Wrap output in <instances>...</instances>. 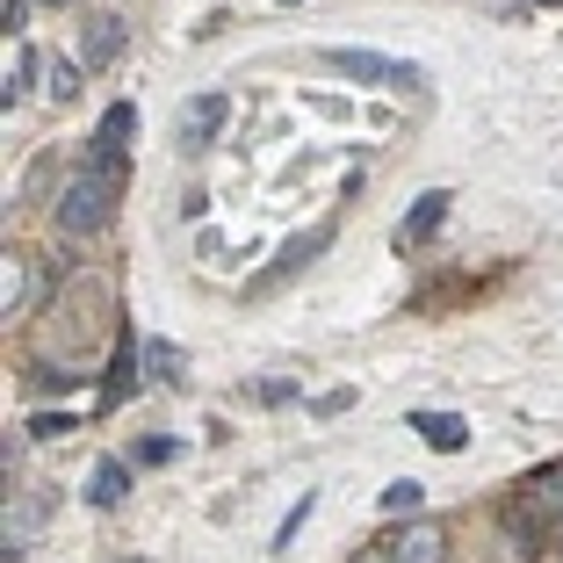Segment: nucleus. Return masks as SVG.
Returning a JSON list of instances; mask_svg holds the SVG:
<instances>
[{"label": "nucleus", "instance_id": "12", "mask_svg": "<svg viewBox=\"0 0 563 563\" xmlns=\"http://www.w3.org/2000/svg\"><path fill=\"white\" fill-rule=\"evenodd\" d=\"M441 217H448V188H427V196L405 210V232L398 239H405V246H419L427 232H441Z\"/></svg>", "mask_w": 563, "mask_h": 563}, {"label": "nucleus", "instance_id": "7", "mask_svg": "<svg viewBox=\"0 0 563 563\" xmlns=\"http://www.w3.org/2000/svg\"><path fill=\"white\" fill-rule=\"evenodd\" d=\"M224 109H232L224 95H196V101L181 109V145H188V152H202L217 131H224Z\"/></svg>", "mask_w": 563, "mask_h": 563}, {"label": "nucleus", "instance_id": "9", "mask_svg": "<svg viewBox=\"0 0 563 563\" xmlns=\"http://www.w3.org/2000/svg\"><path fill=\"white\" fill-rule=\"evenodd\" d=\"M325 66H332V73H347V80H368V87H376V80H398V73H405V66H390L383 51H347V44L325 51Z\"/></svg>", "mask_w": 563, "mask_h": 563}, {"label": "nucleus", "instance_id": "14", "mask_svg": "<svg viewBox=\"0 0 563 563\" xmlns=\"http://www.w3.org/2000/svg\"><path fill=\"white\" fill-rule=\"evenodd\" d=\"M181 347H166V340H145V376L152 383H181Z\"/></svg>", "mask_w": 563, "mask_h": 563}, {"label": "nucleus", "instance_id": "23", "mask_svg": "<svg viewBox=\"0 0 563 563\" xmlns=\"http://www.w3.org/2000/svg\"><path fill=\"white\" fill-rule=\"evenodd\" d=\"M44 8H66V0H44Z\"/></svg>", "mask_w": 563, "mask_h": 563}, {"label": "nucleus", "instance_id": "5", "mask_svg": "<svg viewBox=\"0 0 563 563\" xmlns=\"http://www.w3.org/2000/svg\"><path fill=\"white\" fill-rule=\"evenodd\" d=\"M514 506H520V520H563V463L534 470V477L514 492Z\"/></svg>", "mask_w": 563, "mask_h": 563}, {"label": "nucleus", "instance_id": "16", "mask_svg": "<svg viewBox=\"0 0 563 563\" xmlns=\"http://www.w3.org/2000/svg\"><path fill=\"white\" fill-rule=\"evenodd\" d=\"M325 239H332V232H303V239H289V246H282V261H275V267H267V275H275V282H282V275H289V267H303V261H311V253H318V246H325Z\"/></svg>", "mask_w": 563, "mask_h": 563}, {"label": "nucleus", "instance_id": "4", "mask_svg": "<svg viewBox=\"0 0 563 563\" xmlns=\"http://www.w3.org/2000/svg\"><path fill=\"white\" fill-rule=\"evenodd\" d=\"M117 58H123V15H109V8H101V15L80 22V66L101 73V66H117Z\"/></svg>", "mask_w": 563, "mask_h": 563}, {"label": "nucleus", "instance_id": "21", "mask_svg": "<svg viewBox=\"0 0 563 563\" xmlns=\"http://www.w3.org/2000/svg\"><path fill=\"white\" fill-rule=\"evenodd\" d=\"M534 8H563V0H534Z\"/></svg>", "mask_w": 563, "mask_h": 563}, {"label": "nucleus", "instance_id": "2", "mask_svg": "<svg viewBox=\"0 0 563 563\" xmlns=\"http://www.w3.org/2000/svg\"><path fill=\"white\" fill-rule=\"evenodd\" d=\"M390 563H448V528L441 520H398V534L383 542Z\"/></svg>", "mask_w": 563, "mask_h": 563}, {"label": "nucleus", "instance_id": "19", "mask_svg": "<svg viewBox=\"0 0 563 563\" xmlns=\"http://www.w3.org/2000/svg\"><path fill=\"white\" fill-rule=\"evenodd\" d=\"M30 433H36V441H51V433H73V419L66 412H44V419H30Z\"/></svg>", "mask_w": 563, "mask_h": 563}, {"label": "nucleus", "instance_id": "22", "mask_svg": "<svg viewBox=\"0 0 563 563\" xmlns=\"http://www.w3.org/2000/svg\"><path fill=\"white\" fill-rule=\"evenodd\" d=\"M556 549H563V520H556Z\"/></svg>", "mask_w": 563, "mask_h": 563}, {"label": "nucleus", "instance_id": "18", "mask_svg": "<svg viewBox=\"0 0 563 563\" xmlns=\"http://www.w3.org/2000/svg\"><path fill=\"white\" fill-rule=\"evenodd\" d=\"M80 58H58V66H51V101H73V95H80Z\"/></svg>", "mask_w": 563, "mask_h": 563}, {"label": "nucleus", "instance_id": "17", "mask_svg": "<svg viewBox=\"0 0 563 563\" xmlns=\"http://www.w3.org/2000/svg\"><path fill=\"white\" fill-rule=\"evenodd\" d=\"M174 455H181V441H174V433H145V441H137V463H145V470L174 463Z\"/></svg>", "mask_w": 563, "mask_h": 563}, {"label": "nucleus", "instance_id": "8", "mask_svg": "<svg viewBox=\"0 0 563 563\" xmlns=\"http://www.w3.org/2000/svg\"><path fill=\"white\" fill-rule=\"evenodd\" d=\"M131 131H137V101H117V109L95 123V145H87V159H123Z\"/></svg>", "mask_w": 563, "mask_h": 563}, {"label": "nucleus", "instance_id": "3", "mask_svg": "<svg viewBox=\"0 0 563 563\" xmlns=\"http://www.w3.org/2000/svg\"><path fill=\"white\" fill-rule=\"evenodd\" d=\"M44 297H51V275H44V261H22V253H8V297H0L8 325H15L22 311H36Z\"/></svg>", "mask_w": 563, "mask_h": 563}, {"label": "nucleus", "instance_id": "13", "mask_svg": "<svg viewBox=\"0 0 563 563\" xmlns=\"http://www.w3.org/2000/svg\"><path fill=\"white\" fill-rule=\"evenodd\" d=\"M30 87H36V44H15V58H8V87H0V101H8V109H22V101H30Z\"/></svg>", "mask_w": 563, "mask_h": 563}, {"label": "nucleus", "instance_id": "10", "mask_svg": "<svg viewBox=\"0 0 563 563\" xmlns=\"http://www.w3.org/2000/svg\"><path fill=\"white\" fill-rule=\"evenodd\" d=\"M412 433H419V441H427V448H441V455H455V448L470 441V427H463V419H455V412H427V405H419V412H412Z\"/></svg>", "mask_w": 563, "mask_h": 563}, {"label": "nucleus", "instance_id": "15", "mask_svg": "<svg viewBox=\"0 0 563 563\" xmlns=\"http://www.w3.org/2000/svg\"><path fill=\"white\" fill-rule=\"evenodd\" d=\"M419 506H427V492H419L412 477H398V484H383V514H390V520H412Z\"/></svg>", "mask_w": 563, "mask_h": 563}, {"label": "nucleus", "instance_id": "6", "mask_svg": "<svg viewBox=\"0 0 563 563\" xmlns=\"http://www.w3.org/2000/svg\"><path fill=\"white\" fill-rule=\"evenodd\" d=\"M137 376H145V340H137V332H123V340H117V362H109V383H101V405H123Z\"/></svg>", "mask_w": 563, "mask_h": 563}, {"label": "nucleus", "instance_id": "1", "mask_svg": "<svg viewBox=\"0 0 563 563\" xmlns=\"http://www.w3.org/2000/svg\"><path fill=\"white\" fill-rule=\"evenodd\" d=\"M123 174H131L123 159H80V174H73L66 196H58V224H66L73 239L101 232V224L117 217V202H123Z\"/></svg>", "mask_w": 563, "mask_h": 563}, {"label": "nucleus", "instance_id": "20", "mask_svg": "<svg viewBox=\"0 0 563 563\" xmlns=\"http://www.w3.org/2000/svg\"><path fill=\"white\" fill-rule=\"evenodd\" d=\"M354 563H390V556H383V549H362V556H354Z\"/></svg>", "mask_w": 563, "mask_h": 563}, {"label": "nucleus", "instance_id": "11", "mask_svg": "<svg viewBox=\"0 0 563 563\" xmlns=\"http://www.w3.org/2000/svg\"><path fill=\"white\" fill-rule=\"evenodd\" d=\"M123 498H131V470H123V463H95V477H87V506L117 514Z\"/></svg>", "mask_w": 563, "mask_h": 563}, {"label": "nucleus", "instance_id": "24", "mask_svg": "<svg viewBox=\"0 0 563 563\" xmlns=\"http://www.w3.org/2000/svg\"><path fill=\"white\" fill-rule=\"evenodd\" d=\"M123 563H145V556H123Z\"/></svg>", "mask_w": 563, "mask_h": 563}]
</instances>
